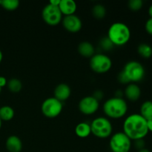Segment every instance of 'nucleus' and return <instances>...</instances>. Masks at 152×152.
<instances>
[{"mask_svg":"<svg viewBox=\"0 0 152 152\" xmlns=\"http://www.w3.org/2000/svg\"><path fill=\"white\" fill-rule=\"evenodd\" d=\"M78 52L84 57H92L95 54V48L89 42H82L78 46Z\"/></svg>","mask_w":152,"mask_h":152,"instance_id":"obj_16","label":"nucleus"},{"mask_svg":"<svg viewBox=\"0 0 152 152\" xmlns=\"http://www.w3.org/2000/svg\"><path fill=\"white\" fill-rule=\"evenodd\" d=\"M7 80H6L5 77H0V88H2L4 86H7Z\"/></svg>","mask_w":152,"mask_h":152,"instance_id":"obj_30","label":"nucleus"},{"mask_svg":"<svg viewBox=\"0 0 152 152\" xmlns=\"http://www.w3.org/2000/svg\"><path fill=\"white\" fill-rule=\"evenodd\" d=\"M145 28L146 32L152 36V18H149L146 21L145 25Z\"/></svg>","mask_w":152,"mask_h":152,"instance_id":"obj_28","label":"nucleus"},{"mask_svg":"<svg viewBox=\"0 0 152 152\" xmlns=\"http://www.w3.org/2000/svg\"><path fill=\"white\" fill-rule=\"evenodd\" d=\"M75 134L80 138H86L91 134L90 124L87 123H80L75 128Z\"/></svg>","mask_w":152,"mask_h":152,"instance_id":"obj_17","label":"nucleus"},{"mask_svg":"<svg viewBox=\"0 0 152 152\" xmlns=\"http://www.w3.org/2000/svg\"><path fill=\"white\" fill-rule=\"evenodd\" d=\"M14 110L10 105L0 107V119L1 121H10L14 117Z\"/></svg>","mask_w":152,"mask_h":152,"instance_id":"obj_18","label":"nucleus"},{"mask_svg":"<svg viewBox=\"0 0 152 152\" xmlns=\"http://www.w3.org/2000/svg\"><path fill=\"white\" fill-rule=\"evenodd\" d=\"M103 111L109 118L120 119L124 117L128 111L126 101L122 97L115 96L107 99L103 104Z\"/></svg>","mask_w":152,"mask_h":152,"instance_id":"obj_3","label":"nucleus"},{"mask_svg":"<svg viewBox=\"0 0 152 152\" xmlns=\"http://www.w3.org/2000/svg\"><path fill=\"white\" fill-rule=\"evenodd\" d=\"M42 16L46 24L50 26H56L62 20V14L58 6L48 3L42 11Z\"/></svg>","mask_w":152,"mask_h":152,"instance_id":"obj_9","label":"nucleus"},{"mask_svg":"<svg viewBox=\"0 0 152 152\" xmlns=\"http://www.w3.org/2000/svg\"><path fill=\"white\" fill-rule=\"evenodd\" d=\"M58 7L62 14L65 16L74 14L77 9V4L74 0H60Z\"/></svg>","mask_w":152,"mask_h":152,"instance_id":"obj_15","label":"nucleus"},{"mask_svg":"<svg viewBox=\"0 0 152 152\" xmlns=\"http://www.w3.org/2000/svg\"><path fill=\"white\" fill-rule=\"evenodd\" d=\"M2 59H3V53L2 52H1V50H0V63H1V62L2 61Z\"/></svg>","mask_w":152,"mask_h":152,"instance_id":"obj_35","label":"nucleus"},{"mask_svg":"<svg viewBox=\"0 0 152 152\" xmlns=\"http://www.w3.org/2000/svg\"><path fill=\"white\" fill-rule=\"evenodd\" d=\"M117 80L122 84H127L129 85L130 83V81L129 80V79L127 78L126 75L125 74V73L123 72V71H121L119 73L118 76H117Z\"/></svg>","mask_w":152,"mask_h":152,"instance_id":"obj_26","label":"nucleus"},{"mask_svg":"<svg viewBox=\"0 0 152 152\" xmlns=\"http://www.w3.org/2000/svg\"><path fill=\"white\" fill-rule=\"evenodd\" d=\"M5 146L9 152H21L22 150V142L16 135H10L6 140Z\"/></svg>","mask_w":152,"mask_h":152,"instance_id":"obj_13","label":"nucleus"},{"mask_svg":"<svg viewBox=\"0 0 152 152\" xmlns=\"http://www.w3.org/2000/svg\"><path fill=\"white\" fill-rule=\"evenodd\" d=\"M59 2H60V0H50L49 1L50 4H51L52 5H55V6H59Z\"/></svg>","mask_w":152,"mask_h":152,"instance_id":"obj_32","label":"nucleus"},{"mask_svg":"<svg viewBox=\"0 0 152 152\" xmlns=\"http://www.w3.org/2000/svg\"><path fill=\"white\" fill-rule=\"evenodd\" d=\"M1 88H0V93H1Z\"/></svg>","mask_w":152,"mask_h":152,"instance_id":"obj_37","label":"nucleus"},{"mask_svg":"<svg viewBox=\"0 0 152 152\" xmlns=\"http://www.w3.org/2000/svg\"><path fill=\"white\" fill-rule=\"evenodd\" d=\"M148 14H149L150 17L152 18V4L148 8Z\"/></svg>","mask_w":152,"mask_h":152,"instance_id":"obj_33","label":"nucleus"},{"mask_svg":"<svg viewBox=\"0 0 152 152\" xmlns=\"http://www.w3.org/2000/svg\"><path fill=\"white\" fill-rule=\"evenodd\" d=\"M138 53L142 57L148 59L152 56V48L151 45L145 43L140 44L137 48Z\"/></svg>","mask_w":152,"mask_h":152,"instance_id":"obj_21","label":"nucleus"},{"mask_svg":"<svg viewBox=\"0 0 152 152\" xmlns=\"http://www.w3.org/2000/svg\"><path fill=\"white\" fill-rule=\"evenodd\" d=\"M100 45L105 50H111L114 46L108 37H105V38L102 39V40L100 41Z\"/></svg>","mask_w":152,"mask_h":152,"instance_id":"obj_25","label":"nucleus"},{"mask_svg":"<svg viewBox=\"0 0 152 152\" xmlns=\"http://www.w3.org/2000/svg\"><path fill=\"white\" fill-rule=\"evenodd\" d=\"M1 123H2V121H1V120L0 119V129H1Z\"/></svg>","mask_w":152,"mask_h":152,"instance_id":"obj_36","label":"nucleus"},{"mask_svg":"<svg viewBox=\"0 0 152 152\" xmlns=\"http://www.w3.org/2000/svg\"><path fill=\"white\" fill-rule=\"evenodd\" d=\"M90 67L97 74H105L112 67L111 58L103 53H95L90 59Z\"/></svg>","mask_w":152,"mask_h":152,"instance_id":"obj_7","label":"nucleus"},{"mask_svg":"<svg viewBox=\"0 0 152 152\" xmlns=\"http://www.w3.org/2000/svg\"><path fill=\"white\" fill-rule=\"evenodd\" d=\"M71 88L65 83H60L54 89V97L62 102L68 99L71 96Z\"/></svg>","mask_w":152,"mask_h":152,"instance_id":"obj_12","label":"nucleus"},{"mask_svg":"<svg viewBox=\"0 0 152 152\" xmlns=\"http://www.w3.org/2000/svg\"><path fill=\"white\" fill-rule=\"evenodd\" d=\"M102 96H103V94H102V91H97L95 92L94 95H93L95 99H97L98 101H99V99H102Z\"/></svg>","mask_w":152,"mask_h":152,"instance_id":"obj_29","label":"nucleus"},{"mask_svg":"<svg viewBox=\"0 0 152 152\" xmlns=\"http://www.w3.org/2000/svg\"><path fill=\"white\" fill-rule=\"evenodd\" d=\"M140 114L145 120L152 117V101H145L140 106Z\"/></svg>","mask_w":152,"mask_h":152,"instance_id":"obj_19","label":"nucleus"},{"mask_svg":"<svg viewBox=\"0 0 152 152\" xmlns=\"http://www.w3.org/2000/svg\"><path fill=\"white\" fill-rule=\"evenodd\" d=\"M134 141V145L135 148L140 151L141 149H143L145 148V141H144L143 139H140V140H136Z\"/></svg>","mask_w":152,"mask_h":152,"instance_id":"obj_27","label":"nucleus"},{"mask_svg":"<svg viewBox=\"0 0 152 152\" xmlns=\"http://www.w3.org/2000/svg\"><path fill=\"white\" fill-rule=\"evenodd\" d=\"M132 145V140L124 132H117L110 139L109 147L112 152H129Z\"/></svg>","mask_w":152,"mask_h":152,"instance_id":"obj_5","label":"nucleus"},{"mask_svg":"<svg viewBox=\"0 0 152 152\" xmlns=\"http://www.w3.org/2000/svg\"><path fill=\"white\" fill-rule=\"evenodd\" d=\"M91 133L100 139L109 137L113 132V126L108 118L99 117L95 118L90 124Z\"/></svg>","mask_w":152,"mask_h":152,"instance_id":"obj_4","label":"nucleus"},{"mask_svg":"<svg viewBox=\"0 0 152 152\" xmlns=\"http://www.w3.org/2000/svg\"><path fill=\"white\" fill-rule=\"evenodd\" d=\"M62 22L65 30L71 33L79 32L83 27V22L81 19L75 14L65 16L62 19Z\"/></svg>","mask_w":152,"mask_h":152,"instance_id":"obj_11","label":"nucleus"},{"mask_svg":"<svg viewBox=\"0 0 152 152\" xmlns=\"http://www.w3.org/2000/svg\"><path fill=\"white\" fill-rule=\"evenodd\" d=\"M123 132L131 140L144 139L149 132L147 120L140 114H131L123 123Z\"/></svg>","mask_w":152,"mask_h":152,"instance_id":"obj_1","label":"nucleus"},{"mask_svg":"<svg viewBox=\"0 0 152 152\" xmlns=\"http://www.w3.org/2000/svg\"><path fill=\"white\" fill-rule=\"evenodd\" d=\"M147 126H148V132H152V117L147 120Z\"/></svg>","mask_w":152,"mask_h":152,"instance_id":"obj_31","label":"nucleus"},{"mask_svg":"<svg viewBox=\"0 0 152 152\" xmlns=\"http://www.w3.org/2000/svg\"><path fill=\"white\" fill-rule=\"evenodd\" d=\"M7 88L13 93H18L22 88V83L16 78H12L7 83Z\"/></svg>","mask_w":152,"mask_h":152,"instance_id":"obj_20","label":"nucleus"},{"mask_svg":"<svg viewBox=\"0 0 152 152\" xmlns=\"http://www.w3.org/2000/svg\"><path fill=\"white\" fill-rule=\"evenodd\" d=\"M137 152H151L149 151V150L148 149V148H143V149H141L140 150V151H138Z\"/></svg>","mask_w":152,"mask_h":152,"instance_id":"obj_34","label":"nucleus"},{"mask_svg":"<svg viewBox=\"0 0 152 152\" xmlns=\"http://www.w3.org/2000/svg\"><path fill=\"white\" fill-rule=\"evenodd\" d=\"M108 37L114 45L123 46L129 42L131 38V31L123 22H115L110 26Z\"/></svg>","mask_w":152,"mask_h":152,"instance_id":"obj_2","label":"nucleus"},{"mask_svg":"<svg viewBox=\"0 0 152 152\" xmlns=\"http://www.w3.org/2000/svg\"><path fill=\"white\" fill-rule=\"evenodd\" d=\"M125 95L129 100L136 102L140 98V88L135 83H129L125 89Z\"/></svg>","mask_w":152,"mask_h":152,"instance_id":"obj_14","label":"nucleus"},{"mask_svg":"<svg viewBox=\"0 0 152 152\" xmlns=\"http://www.w3.org/2000/svg\"><path fill=\"white\" fill-rule=\"evenodd\" d=\"M99 106V101L93 96H85L79 102V109L85 115L94 114L97 111Z\"/></svg>","mask_w":152,"mask_h":152,"instance_id":"obj_10","label":"nucleus"},{"mask_svg":"<svg viewBox=\"0 0 152 152\" xmlns=\"http://www.w3.org/2000/svg\"><path fill=\"white\" fill-rule=\"evenodd\" d=\"M62 108L63 105L61 101L55 97H49L43 101L41 111L43 115L48 118H55L61 114Z\"/></svg>","mask_w":152,"mask_h":152,"instance_id":"obj_8","label":"nucleus"},{"mask_svg":"<svg viewBox=\"0 0 152 152\" xmlns=\"http://www.w3.org/2000/svg\"><path fill=\"white\" fill-rule=\"evenodd\" d=\"M92 13L96 19H102L106 15V8L102 4H97L92 8Z\"/></svg>","mask_w":152,"mask_h":152,"instance_id":"obj_22","label":"nucleus"},{"mask_svg":"<svg viewBox=\"0 0 152 152\" xmlns=\"http://www.w3.org/2000/svg\"><path fill=\"white\" fill-rule=\"evenodd\" d=\"M128 5L132 10L137 11L142 7L143 1L142 0H130L128 3Z\"/></svg>","mask_w":152,"mask_h":152,"instance_id":"obj_24","label":"nucleus"},{"mask_svg":"<svg viewBox=\"0 0 152 152\" xmlns=\"http://www.w3.org/2000/svg\"><path fill=\"white\" fill-rule=\"evenodd\" d=\"M123 71L130 83H137L141 81L144 78L145 74L143 65L137 61H130L127 62Z\"/></svg>","mask_w":152,"mask_h":152,"instance_id":"obj_6","label":"nucleus"},{"mask_svg":"<svg viewBox=\"0 0 152 152\" xmlns=\"http://www.w3.org/2000/svg\"><path fill=\"white\" fill-rule=\"evenodd\" d=\"M0 5L7 10H15L19 6L18 0H0Z\"/></svg>","mask_w":152,"mask_h":152,"instance_id":"obj_23","label":"nucleus"}]
</instances>
